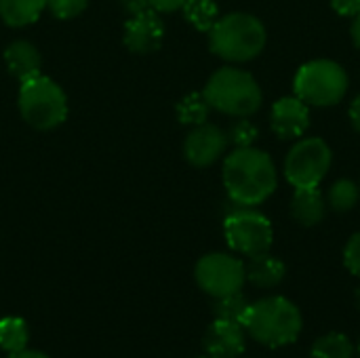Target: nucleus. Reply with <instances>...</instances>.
I'll list each match as a JSON object with an SVG mask.
<instances>
[{"instance_id": "obj_1", "label": "nucleus", "mask_w": 360, "mask_h": 358, "mask_svg": "<svg viewBox=\"0 0 360 358\" xmlns=\"http://www.w3.org/2000/svg\"><path fill=\"white\" fill-rule=\"evenodd\" d=\"M224 188L236 207H257L266 203L276 186L278 173L272 156L259 148H234L224 160Z\"/></svg>"}, {"instance_id": "obj_2", "label": "nucleus", "mask_w": 360, "mask_h": 358, "mask_svg": "<svg viewBox=\"0 0 360 358\" xmlns=\"http://www.w3.org/2000/svg\"><path fill=\"white\" fill-rule=\"evenodd\" d=\"M243 327L257 344L268 348H283L297 342L304 319L291 300L283 295H270L249 306Z\"/></svg>"}, {"instance_id": "obj_3", "label": "nucleus", "mask_w": 360, "mask_h": 358, "mask_svg": "<svg viewBox=\"0 0 360 358\" xmlns=\"http://www.w3.org/2000/svg\"><path fill=\"white\" fill-rule=\"evenodd\" d=\"M266 25L251 13H228L219 17L209 32L211 51L230 63L255 59L266 49Z\"/></svg>"}, {"instance_id": "obj_4", "label": "nucleus", "mask_w": 360, "mask_h": 358, "mask_svg": "<svg viewBox=\"0 0 360 358\" xmlns=\"http://www.w3.org/2000/svg\"><path fill=\"white\" fill-rule=\"evenodd\" d=\"M202 95L207 97L211 110L234 118H249L262 108L264 101L262 87L253 74L234 65L213 72L202 89Z\"/></svg>"}, {"instance_id": "obj_5", "label": "nucleus", "mask_w": 360, "mask_h": 358, "mask_svg": "<svg viewBox=\"0 0 360 358\" xmlns=\"http://www.w3.org/2000/svg\"><path fill=\"white\" fill-rule=\"evenodd\" d=\"M19 84L17 106L30 127L51 131L68 118V97L53 78L38 74Z\"/></svg>"}, {"instance_id": "obj_6", "label": "nucleus", "mask_w": 360, "mask_h": 358, "mask_svg": "<svg viewBox=\"0 0 360 358\" xmlns=\"http://www.w3.org/2000/svg\"><path fill=\"white\" fill-rule=\"evenodd\" d=\"M348 87L350 78L346 70L333 59H312L304 63L293 78L295 95L314 108L338 106L346 97Z\"/></svg>"}, {"instance_id": "obj_7", "label": "nucleus", "mask_w": 360, "mask_h": 358, "mask_svg": "<svg viewBox=\"0 0 360 358\" xmlns=\"http://www.w3.org/2000/svg\"><path fill=\"white\" fill-rule=\"evenodd\" d=\"M224 236L232 251L255 257L268 253L274 243V228L270 219L253 207H238L224 222Z\"/></svg>"}, {"instance_id": "obj_8", "label": "nucleus", "mask_w": 360, "mask_h": 358, "mask_svg": "<svg viewBox=\"0 0 360 358\" xmlns=\"http://www.w3.org/2000/svg\"><path fill=\"white\" fill-rule=\"evenodd\" d=\"M333 162L329 143L321 137H304L295 141L285 158V177L297 188H319Z\"/></svg>"}, {"instance_id": "obj_9", "label": "nucleus", "mask_w": 360, "mask_h": 358, "mask_svg": "<svg viewBox=\"0 0 360 358\" xmlns=\"http://www.w3.org/2000/svg\"><path fill=\"white\" fill-rule=\"evenodd\" d=\"M196 285L211 298H226L243 291L247 274L245 264L228 253H209L202 255L194 268Z\"/></svg>"}, {"instance_id": "obj_10", "label": "nucleus", "mask_w": 360, "mask_h": 358, "mask_svg": "<svg viewBox=\"0 0 360 358\" xmlns=\"http://www.w3.org/2000/svg\"><path fill=\"white\" fill-rule=\"evenodd\" d=\"M226 148H228V133L217 124L202 122L188 133L184 141V156L192 167L205 169L215 165L226 154Z\"/></svg>"}, {"instance_id": "obj_11", "label": "nucleus", "mask_w": 360, "mask_h": 358, "mask_svg": "<svg viewBox=\"0 0 360 358\" xmlns=\"http://www.w3.org/2000/svg\"><path fill=\"white\" fill-rule=\"evenodd\" d=\"M165 40V21L158 11L150 8L135 17H129L124 23V44L131 53L148 55L156 53Z\"/></svg>"}, {"instance_id": "obj_12", "label": "nucleus", "mask_w": 360, "mask_h": 358, "mask_svg": "<svg viewBox=\"0 0 360 358\" xmlns=\"http://www.w3.org/2000/svg\"><path fill=\"white\" fill-rule=\"evenodd\" d=\"M270 127L283 141L304 137L310 129V106L304 103L297 95L274 101L270 112Z\"/></svg>"}, {"instance_id": "obj_13", "label": "nucleus", "mask_w": 360, "mask_h": 358, "mask_svg": "<svg viewBox=\"0 0 360 358\" xmlns=\"http://www.w3.org/2000/svg\"><path fill=\"white\" fill-rule=\"evenodd\" d=\"M245 346H247L245 327L219 319H215L209 325L202 338L205 352L213 358H238L245 352Z\"/></svg>"}, {"instance_id": "obj_14", "label": "nucleus", "mask_w": 360, "mask_h": 358, "mask_svg": "<svg viewBox=\"0 0 360 358\" xmlns=\"http://www.w3.org/2000/svg\"><path fill=\"white\" fill-rule=\"evenodd\" d=\"M4 63L13 78H17L19 82H25L40 74L42 57L32 42L15 40L4 49Z\"/></svg>"}, {"instance_id": "obj_15", "label": "nucleus", "mask_w": 360, "mask_h": 358, "mask_svg": "<svg viewBox=\"0 0 360 358\" xmlns=\"http://www.w3.org/2000/svg\"><path fill=\"white\" fill-rule=\"evenodd\" d=\"M327 215V198L319 188H297L291 200V217L306 228L319 226Z\"/></svg>"}, {"instance_id": "obj_16", "label": "nucleus", "mask_w": 360, "mask_h": 358, "mask_svg": "<svg viewBox=\"0 0 360 358\" xmlns=\"http://www.w3.org/2000/svg\"><path fill=\"white\" fill-rule=\"evenodd\" d=\"M245 274H247V281L253 287L272 289V287H278L285 281L287 268H285L283 260L270 255V251H268V253L249 257V264L245 266Z\"/></svg>"}, {"instance_id": "obj_17", "label": "nucleus", "mask_w": 360, "mask_h": 358, "mask_svg": "<svg viewBox=\"0 0 360 358\" xmlns=\"http://www.w3.org/2000/svg\"><path fill=\"white\" fill-rule=\"evenodd\" d=\"M46 0H0V19L11 27H25L36 23Z\"/></svg>"}, {"instance_id": "obj_18", "label": "nucleus", "mask_w": 360, "mask_h": 358, "mask_svg": "<svg viewBox=\"0 0 360 358\" xmlns=\"http://www.w3.org/2000/svg\"><path fill=\"white\" fill-rule=\"evenodd\" d=\"M30 342V327L21 317L0 319V348L8 354L25 350Z\"/></svg>"}, {"instance_id": "obj_19", "label": "nucleus", "mask_w": 360, "mask_h": 358, "mask_svg": "<svg viewBox=\"0 0 360 358\" xmlns=\"http://www.w3.org/2000/svg\"><path fill=\"white\" fill-rule=\"evenodd\" d=\"M181 11L188 23L194 25L198 32H211V27L219 19V6L215 0H186Z\"/></svg>"}, {"instance_id": "obj_20", "label": "nucleus", "mask_w": 360, "mask_h": 358, "mask_svg": "<svg viewBox=\"0 0 360 358\" xmlns=\"http://www.w3.org/2000/svg\"><path fill=\"white\" fill-rule=\"evenodd\" d=\"M312 358H356V348L344 333H327L321 335L312 350Z\"/></svg>"}, {"instance_id": "obj_21", "label": "nucleus", "mask_w": 360, "mask_h": 358, "mask_svg": "<svg viewBox=\"0 0 360 358\" xmlns=\"http://www.w3.org/2000/svg\"><path fill=\"white\" fill-rule=\"evenodd\" d=\"M360 200V186L352 179H338L327 194V205L338 213L352 211Z\"/></svg>"}, {"instance_id": "obj_22", "label": "nucleus", "mask_w": 360, "mask_h": 358, "mask_svg": "<svg viewBox=\"0 0 360 358\" xmlns=\"http://www.w3.org/2000/svg\"><path fill=\"white\" fill-rule=\"evenodd\" d=\"M209 112H211V106L202 93H188L177 103V118L181 124H190V127L202 124L207 122Z\"/></svg>"}, {"instance_id": "obj_23", "label": "nucleus", "mask_w": 360, "mask_h": 358, "mask_svg": "<svg viewBox=\"0 0 360 358\" xmlns=\"http://www.w3.org/2000/svg\"><path fill=\"white\" fill-rule=\"evenodd\" d=\"M249 306H251V302H247L243 291H238V293H232L226 298H217L213 304V312H215V319H219V321L243 325L245 317L249 312Z\"/></svg>"}, {"instance_id": "obj_24", "label": "nucleus", "mask_w": 360, "mask_h": 358, "mask_svg": "<svg viewBox=\"0 0 360 358\" xmlns=\"http://www.w3.org/2000/svg\"><path fill=\"white\" fill-rule=\"evenodd\" d=\"M257 137H259L257 127L251 120H247V118L236 120L232 124L230 133H228V141H232L236 148H249V146H253L257 141Z\"/></svg>"}, {"instance_id": "obj_25", "label": "nucleus", "mask_w": 360, "mask_h": 358, "mask_svg": "<svg viewBox=\"0 0 360 358\" xmlns=\"http://www.w3.org/2000/svg\"><path fill=\"white\" fill-rule=\"evenodd\" d=\"M89 0H46V8L51 11L53 17L68 21L78 17L86 8Z\"/></svg>"}, {"instance_id": "obj_26", "label": "nucleus", "mask_w": 360, "mask_h": 358, "mask_svg": "<svg viewBox=\"0 0 360 358\" xmlns=\"http://www.w3.org/2000/svg\"><path fill=\"white\" fill-rule=\"evenodd\" d=\"M344 264L346 268L360 279V232L352 234L350 241L346 243V249H344Z\"/></svg>"}, {"instance_id": "obj_27", "label": "nucleus", "mask_w": 360, "mask_h": 358, "mask_svg": "<svg viewBox=\"0 0 360 358\" xmlns=\"http://www.w3.org/2000/svg\"><path fill=\"white\" fill-rule=\"evenodd\" d=\"M333 11L342 17H356L360 13V0H329Z\"/></svg>"}, {"instance_id": "obj_28", "label": "nucleus", "mask_w": 360, "mask_h": 358, "mask_svg": "<svg viewBox=\"0 0 360 358\" xmlns=\"http://www.w3.org/2000/svg\"><path fill=\"white\" fill-rule=\"evenodd\" d=\"M120 2H122V8H124V13L129 17H135V15L146 13V11L152 8L150 6V0H120Z\"/></svg>"}, {"instance_id": "obj_29", "label": "nucleus", "mask_w": 360, "mask_h": 358, "mask_svg": "<svg viewBox=\"0 0 360 358\" xmlns=\"http://www.w3.org/2000/svg\"><path fill=\"white\" fill-rule=\"evenodd\" d=\"M186 4V0H150V6L158 13H173L179 11Z\"/></svg>"}, {"instance_id": "obj_30", "label": "nucleus", "mask_w": 360, "mask_h": 358, "mask_svg": "<svg viewBox=\"0 0 360 358\" xmlns=\"http://www.w3.org/2000/svg\"><path fill=\"white\" fill-rule=\"evenodd\" d=\"M348 116H350V122L352 127L360 133V95L354 97V101L350 103V110H348Z\"/></svg>"}, {"instance_id": "obj_31", "label": "nucleus", "mask_w": 360, "mask_h": 358, "mask_svg": "<svg viewBox=\"0 0 360 358\" xmlns=\"http://www.w3.org/2000/svg\"><path fill=\"white\" fill-rule=\"evenodd\" d=\"M8 358H51L49 354H44V352H40V350H19V352H13V354H8Z\"/></svg>"}, {"instance_id": "obj_32", "label": "nucleus", "mask_w": 360, "mask_h": 358, "mask_svg": "<svg viewBox=\"0 0 360 358\" xmlns=\"http://www.w3.org/2000/svg\"><path fill=\"white\" fill-rule=\"evenodd\" d=\"M350 34H352V40H354L356 49H360V13L356 15V17H354V21H352Z\"/></svg>"}, {"instance_id": "obj_33", "label": "nucleus", "mask_w": 360, "mask_h": 358, "mask_svg": "<svg viewBox=\"0 0 360 358\" xmlns=\"http://www.w3.org/2000/svg\"><path fill=\"white\" fill-rule=\"evenodd\" d=\"M356 306H359V312H360V287L356 289Z\"/></svg>"}, {"instance_id": "obj_34", "label": "nucleus", "mask_w": 360, "mask_h": 358, "mask_svg": "<svg viewBox=\"0 0 360 358\" xmlns=\"http://www.w3.org/2000/svg\"><path fill=\"white\" fill-rule=\"evenodd\" d=\"M356 357L360 358V344H359V348H356Z\"/></svg>"}, {"instance_id": "obj_35", "label": "nucleus", "mask_w": 360, "mask_h": 358, "mask_svg": "<svg viewBox=\"0 0 360 358\" xmlns=\"http://www.w3.org/2000/svg\"><path fill=\"white\" fill-rule=\"evenodd\" d=\"M200 358H213V357H209V354H207V357H200Z\"/></svg>"}, {"instance_id": "obj_36", "label": "nucleus", "mask_w": 360, "mask_h": 358, "mask_svg": "<svg viewBox=\"0 0 360 358\" xmlns=\"http://www.w3.org/2000/svg\"><path fill=\"white\" fill-rule=\"evenodd\" d=\"M359 186H360V184H359Z\"/></svg>"}]
</instances>
